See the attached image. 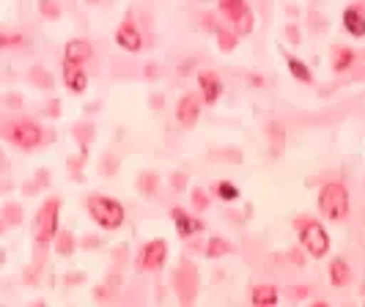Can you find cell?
Masks as SVG:
<instances>
[{
  "mask_svg": "<svg viewBox=\"0 0 365 307\" xmlns=\"http://www.w3.org/2000/svg\"><path fill=\"white\" fill-rule=\"evenodd\" d=\"M349 209H351L349 192L341 181H329V184L322 187V192H319V212H322V217L332 219V222H344L349 217Z\"/></svg>",
  "mask_w": 365,
  "mask_h": 307,
  "instance_id": "6da1fadb",
  "label": "cell"
},
{
  "mask_svg": "<svg viewBox=\"0 0 365 307\" xmlns=\"http://www.w3.org/2000/svg\"><path fill=\"white\" fill-rule=\"evenodd\" d=\"M115 44H118L121 50H127V53H140V50H143V36H140V31H138L132 22H124V25L115 31Z\"/></svg>",
  "mask_w": 365,
  "mask_h": 307,
  "instance_id": "7c38bea8",
  "label": "cell"
},
{
  "mask_svg": "<svg viewBox=\"0 0 365 307\" xmlns=\"http://www.w3.org/2000/svg\"><path fill=\"white\" fill-rule=\"evenodd\" d=\"M277 288L274 286H269V283H261V286H256L253 288V293H250V302L256 307H272L277 305Z\"/></svg>",
  "mask_w": 365,
  "mask_h": 307,
  "instance_id": "2e32d148",
  "label": "cell"
},
{
  "mask_svg": "<svg viewBox=\"0 0 365 307\" xmlns=\"http://www.w3.org/2000/svg\"><path fill=\"white\" fill-rule=\"evenodd\" d=\"M58 219H61V203L55 198H50L38 209L36 219H34V239H36V244L47 247L55 236H58Z\"/></svg>",
  "mask_w": 365,
  "mask_h": 307,
  "instance_id": "277c9868",
  "label": "cell"
},
{
  "mask_svg": "<svg viewBox=\"0 0 365 307\" xmlns=\"http://www.w3.org/2000/svg\"><path fill=\"white\" fill-rule=\"evenodd\" d=\"M217 3H220V14L234 22V33H237V36L253 33L256 17H253L247 0H217Z\"/></svg>",
  "mask_w": 365,
  "mask_h": 307,
  "instance_id": "8992f818",
  "label": "cell"
},
{
  "mask_svg": "<svg viewBox=\"0 0 365 307\" xmlns=\"http://www.w3.org/2000/svg\"><path fill=\"white\" fill-rule=\"evenodd\" d=\"M88 214L105 231H118L124 225V219H127L124 206L115 198H108V195H91L88 198Z\"/></svg>",
  "mask_w": 365,
  "mask_h": 307,
  "instance_id": "7a4b0ae2",
  "label": "cell"
},
{
  "mask_svg": "<svg viewBox=\"0 0 365 307\" xmlns=\"http://www.w3.org/2000/svg\"><path fill=\"white\" fill-rule=\"evenodd\" d=\"M88 61H93V47L88 41H83V38L66 41V47H63V63H80V66H86Z\"/></svg>",
  "mask_w": 365,
  "mask_h": 307,
  "instance_id": "9c48e42d",
  "label": "cell"
},
{
  "mask_svg": "<svg viewBox=\"0 0 365 307\" xmlns=\"http://www.w3.org/2000/svg\"><path fill=\"white\" fill-rule=\"evenodd\" d=\"M3 137H6L9 143H14L17 148L31 151V148L41 145V140H44V132H41V127H38L36 121H28V118H14V121H6V124H3Z\"/></svg>",
  "mask_w": 365,
  "mask_h": 307,
  "instance_id": "3957f363",
  "label": "cell"
},
{
  "mask_svg": "<svg viewBox=\"0 0 365 307\" xmlns=\"http://www.w3.org/2000/svg\"><path fill=\"white\" fill-rule=\"evenodd\" d=\"M55 253L58 255H72L74 253V236L69 231L55 236Z\"/></svg>",
  "mask_w": 365,
  "mask_h": 307,
  "instance_id": "ffe728a7",
  "label": "cell"
},
{
  "mask_svg": "<svg viewBox=\"0 0 365 307\" xmlns=\"http://www.w3.org/2000/svg\"><path fill=\"white\" fill-rule=\"evenodd\" d=\"M201 108H203V96L201 93H184L176 105V121L182 127H192L198 118H201Z\"/></svg>",
  "mask_w": 365,
  "mask_h": 307,
  "instance_id": "ba28073f",
  "label": "cell"
},
{
  "mask_svg": "<svg viewBox=\"0 0 365 307\" xmlns=\"http://www.w3.org/2000/svg\"><path fill=\"white\" fill-rule=\"evenodd\" d=\"M173 283H176V291L182 296V302H192V293L198 291V274L192 266H182V269L173 274Z\"/></svg>",
  "mask_w": 365,
  "mask_h": 307,
  "instance_id": "30bf717a",
  "label": "cell"
},
{
  "mask_svg": "<svg viewBox=\"0 0 365 307\" xmlns=\"http://www.w3.org/2000/svg\"><path fill=\"white\" fill-rule=\"evenodd\" d=\"M329 280H332L335 288H344V286L351 283V269H349V264L344 258H335V261L329 264Z\"/></svg>",
  "mask_w": 365,
  "mask_h": 307,
  "instance_id": "e0dca14e",
  "label": "cell"
},
{
  "mask_svg": "<svg viewBox=\"0 0 365 307\" xmlns=\"http://www.w3.org/2000/svg\"><path fill=\"white\" fill-rule=\"evenodd\" d=\"M228 250H231V244H228L225 239H217V236L209 239V244H206V255H209V258H220V255H225Z\"/></svg>",
  "mask_w": 365,
  "mask_h": 307,
  "instance_id": "603a6c76",
  "label": "cell"
},
{
  "mask_svg": "<svg viewBox=\"0 0 365 307\" xmlns=\"http://www.w3.org/2000/svg\"><path fill=\"white\" fill-rule=\"evenodd\" d=\"M297 231H299V241H302V247L313 255V258H324L329 253V236L327 231L322 228V222H316V219H299L297 222Z\"/></svg>",
  "mask_w": 365,
  "mask_h": 307,
  "instance_id": "5b68a950",
  "label": "cell"
},
{
  "mask_svg": "<svg viewBox=\"0 0 365 307\" xmlns=\"http://www.w3.org/2000/svg\"><path fill=\"white\" fill-rule=\"evenodd\" d=\"M168 258V244L163 239H151L138 253V269L140 271H160Z\"/></svg>",
  "mask_w": 365,
  "mask_h": 307,
  "instance_id": "52a82bcc",
  "label": "cell"
},
{
  "mask_svg": "<svg viewBox=\"0 0 365 307\" xmlns=\"http://www.w3.org/2000/svg\"><path fill=\"white\" fill-rule=\"evenodd\" d=\"M38 11H41L44 17H50V19L61 17V6H58L55 0H38Z\"/></svg>",
  "mask_w": 365,
  "mask_h": 307,
  "instance_id": "cb8c5ba5",
  "label": "cell"
},
{
  "mask_svg": "<svg viewBox=\"0 0 365 307\" xmlns=\"http://www.w3.org/2000/svg\"><path fill=\"white\" fill-rule=\"evenodd\" d=\"M286 66H289V72H292V77L297 80V83H313V72L308 69L305 61H299V58L289 55V58H286Z\"/></svg>",
  "mask_w": 365,
  "mask_h": 307,
  "instance_id": "ac0fdd59",
  "label": "cell"
},
{
  "mask_svg": "<svg viewBox=\"0 0 365 307\" xmlns=\"http://www.w3.org/2000/svg\"><path fill=\"white\" fill-rule=\"evenodd\" d=\"M170 219H173V225H176V231H179V236H195L203 231V222L198 217H192L190 212H184V209H170Z\"/></svg>",
  "mask_w": 365,
  "mask_h": 307,
  "instance_id": "8fae6325",
  "label": "cell"
},
{
  "mask_svg": "<svg viewBox=\"0 0 365 307\" xmlns=\"http://www.w3.org/2000/svg\"><path fill=\"white\" fill-rule=\"evenodd\" d=\"M198 90L203 96V105H217L220 96H222V83H220L217 74L201 72L198 74Z\"/></svg>",
  "mask_w": 365,
  "mask_h": 307,
  "instance_id": "4fadbf2b",
  "label": "cell"
},
{
  "mask_svg": "<svg viewBox=\"0 0 365 307\" xmlns=\"http://www.w3.org/2000/svg\"><path fill=\"white\" fill-rule=\"evenodd\" d=\"M203 3H212V0H203Z\"/></svg>",
  "mask_w": 365,
  "mask_h": 307,
  "instance_id": "4316f807",
  "label": "cell"
},
{
  "mask_svg": "<svg viewBox=\"0 0 365 307\" xmlns=\"http://www.w3.org/2000/svg\"><path fill=\"white\" fill-rule=\"evenodd\" d=\"M0 44H3V47H17V44H25V41H22V36H14V33H6V31H3V33H0Z\"/></svg>",
  "mask_w": 365,
  "mask_h": 307,
  "instance_id": "484cf974",
  "label": "cell"
},
{
  "mask_svg": "<svg viewBox=\"0 0 365 307\" xmlns=\"http://www.w3.org/2000/svg\"><path fill=\"white\" fill-rule=\"evenodd\" d=\"M344 28L346 33H351L354 38L365 36V9L363 6H349L344 11Z\"/></svg>",
  "mask_w": 365,
  "mask_h": 307,
  "instance_id": "9a60e30c",
  "label": "cell"
},
{
  "mask_svg": "<svg viewBox=\"0 0 365 307\" xmlns=\"http://www.w3.org/2000/svg\"><path fill=\"white\" fill-rule=\"evenodd\" d=\"M215 192H217L220 200H225V203H231V200L239 198V189L231 184V181H217V187H215Z\"/></svg>",
  "mask_w": 365,
  "mask_h": 307,
  "instance_id": "44dd1931",
  "label": "cell"
},
{
  "mask_svg": "<svg viewBox=\"0 0 365 307\" xmlns=\"http://www.w3.org/2000/svg\"><path fill=\"white\" fill-rule=\"evenodd\" d=\"M351 63H354V53L346 50V47H338V50H335V58H332V69L341 74V72H346V69H351Z\"/></svg>",
  "mask_w": 365,
  "mask_h": 307,
  "instance_id": "d6986e66",
  "label": "cell"
},
{
  "mask_svg": "<svg viewBox=\"0 0 365 307\" xmlns=\"http://www.w3.org/2000/svg\"><path fill=\"white\" fill-rule=\"evenodd\" d=\"M63 83L72 93H86L88 88V74L80 63H63Z\"/></svg>",
  "mask_w": 365,
  "mask_h": 307,
  "instance_id": "5bb4252c",
  "label": "cell"
},
{
  "mask_svg": "<svg viewBox=\"0 0 365 307\" xmlns=\"http://www.w3.org/2000/svg\"><path fill=\"white\" fill-rule=\"evenodd\" d=\"M192 206H195L198 212H203V209L209 206V200H206V192H203V189H192Z\"/></svg>",
  "mask_w": 365,
  "mask_h": 307,
  "instance_id": "d4e9b609",
  "label": "cell"
},
{
  "mask_svg": "<svg viewBox=\"0 0 365 307\" xmlns=\"http://www.w3.org/2000/svg\"><path fill=\"white\" fill-rule=\"evenodd\" d=\"M217 47L222 53H231V50L237 47V33H231V31H225V28H217Z\"/></svg>",
  "mask_w": 365,
  "mask_h": 307,
  "instance_id": "7402d4cb",
  "label": "cell"
}]
</instances>
